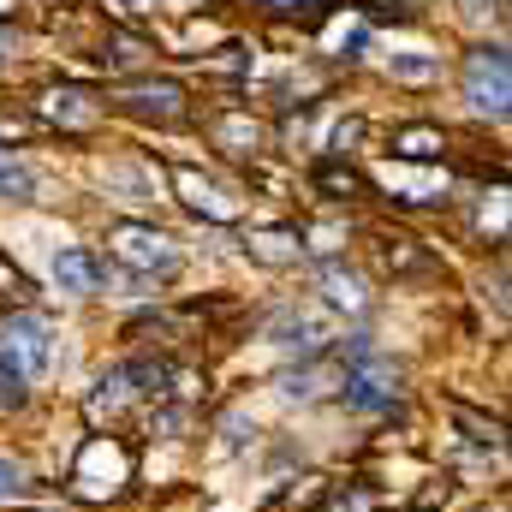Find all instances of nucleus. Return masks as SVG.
Listing matches in <instances>:
<instances>
[{
	"mask_svg": "<svg viewBox=\"0 0 512 512\" xmlns=\"http://www.w3.org/2000/svg\"><path fill=\"white\" fill-rule=\"evenodd\" d=\"M399 387H405V370H399L387 352H376L370 340H352V358H346V370H340L346 405H352V411H393Z\"/></svg>",
	"mask_w": 512,
	"mask_h": 512,
	"instance_id": "f257e3e1",
	"label": "nucleus"
},
{
	"mask_svg": "<svg viewBox=\"0 0 512 512\" xmlns=\"http://www.w3.org/2000/svg\"><path fill=\"white\" fill-rule=\"evenodd\" d=\"M0 358L24 376V382H42L54 370V328L42 316H12L0 328Z\"/></svg>",
	"mask_w": 512,
	"mask_h": 512,
	"instance_id": "f03ea898",
	"label": "nucleus"
},
{
	"mask_svg": "<svg viewBox=\"0 0 512 512\" xmlns=\"http://www.w3.org/2000/svg\"><path fill=\"white\" fill-rule=\"evenodd\" d=\"M334 334H340V322H334V310H322V304H286V310L268 316V340L286 346V352H298V358L322 352Z\"/></svg>",
	"mask_w": 512,
	"mask_h": 512,
	"instance_id": "7ed1b4c3",
	"label": "nucleus"
},
{
	"mask_svg": "<svg viewBox=\"0 0 512 512\" xmlns=\"http://www.w3.org/2000/svg\"><path fill=\"white\" fill-rule=\"evenodd\" d=\"M465 102L489 120H507V102H512V66H507V48H477L465 60Z\"/></svg>",
	"mask_w": 512,
	"mask_h": 512,
	"instance_id": "20e7f679",
	"label": "nucleus"
},
{
	"mask_svg": "<svg viewBox=\"0 0 512 512\" xmlns=\"http://www.w3.org/2000/svg\"><path fill=\"white\" fill-rule=\"evenodd\" d=\"M108 245L114 256L137 268V274H173L179 268V245L167 239V233H155V227H137V221H120L114 233H108Z\"/></svg>",
	"mask_w": 512,
	"mask_h": 512,
	"instance_id": "39448f33",
	"label": "nucleus"
},
{
	"mask_svg": "<svg viewBox=\"0 0 512 512\" xmlns=\"http://www.w3.org/2000/svg\"><path fill=\"white\" fill-rule=\"evenodd\" d=\"M316 286H322L328 310H346V316H364V310H370V286H364V274L346 268V262H322V268H316Z\"/></svg>",
	"mask_w": 512,
	"mask_h": 512,
	"instance_id": "423d86ee",
	"label": "nucleus"
},
{
	"mask_svg": "<svg viewBox=\"0 0 512 512\" xmlns=\"http://www.w3.org/2000/svg\"><path fill=\"white\" fill-rule=\"evenodd\" d=\"M173 185H179V197H185L197 215H209V221H233V215H239V203H233L215 179H203L197 167H173Z\"/></svg>",
	"mask_w": 512,
	"mask_h": 512,
	"instance_id": "0eeeda50",
	"label": "nucleus"
},
{
	"mask_svg": "<svg viewBox=\"0 0 512 512\" xmlns=\"http://www.w3.org/2000/svg\"><path fill=\"white\" fill-rule=\"evenodd\" d=\"M120 102H126L137 120H161V126L185 114V90H179V84H167V78H161V84H131Z\"/></svg>",
	"mask_w": 512,
	"mask_h": 512,
	"instance_id": "6e6552de",
	"label": "nucleus"
},
{
	"mask_svg": "<svg viewBox=\"0 0 512 512\" xmlns=\"http://www.w3.org/2000/svg\"><path fill=\"white\" fill-rule=\"evenodd\" d=\"M96 96L90 90H78V84H60V90H48L42 96V120H54V126H66V131H84V126H96Z\"/></svg>",
	"mask_w": 512,
	"mask_h": 512,
	"instance_id": "1a4fd4ad",
	"label": "nucleus"
},
{
	"mask_svg": "<svg viewBox=\"0 0 512 512\" xmlns=\"http://www.w3.org/2000/svg\"><path fill=\"white\" fill-rule=\"evenodd\" d=\"M54 286H60V292L90 298V292H102V286H108V268H102L90 251H78V245H72V251L54 256Z\"/></svg>",
	"mask_w": 512,
	"mask_h": 512,
	"instance_id": "9d476101",
	"label": "nucleus"
},
{
	"mask_svg": "<svg viewBox=\"0 0 512 512\" xmlns=\"http://www.w3.org/2000/svg\"><path fill=\"white\" fill-rule=\"evenodd\" d=\"M245 251H251L256 262H268V268H286V262L304 256V239H298L292 227H256L251 239H245Z\"/></svg>",
	"mask_w": 512,
	"mask_h": 512,
	"instance_id": "9b49d317",
	"label": "nucleus"
},
{
	"mask_svg": "<svg viewBox=\"0 0 512 512\" xmlns=\"http://www.w3.org/2000/svg\"><path fill=\"white\" fill-rule=\"evenodd\" d=\"M334 387H340V370H334V364H304V370L280 376V393H286V399H322V393H334Z\"/></svg>",
	"mask_w": 512,
	"mask_h": 512,
	"instance_id": "f8f14e48",
	"label": "nucleus"
},
{
	"mask_svg": "<svg viewBox=\"0 0 512 512\" xmlns=\"http://www.w3.org/2000/svg\"><path fill=\"white\" fill-rule=\"evenodd\" d=\"M215 143H221L227 155H256V149H262V126L245 120V114H221V120H215Z\"/></svg>",
	"mask_w": 512,
	"mask_h": 512,
	"instance_id": "ddd939ff",
	"label": "nucleus"
},
{
	"mask_svg": "<svg viewBox=\"0 0 512 512\" xmlns=\"http://www.w3.org/2000/svg\"><path fill=\"white\" fill-rule=\"evenodd\" d=\"M387 72H393L399 84H429V78H441V54L405 48V54H387Z\"/></svg>",
	"mask_w": 512,
	"mask_h": 512,
	"instance_id": "4468645a",
	"label": "nucleus"
},
{
	"mask_svg": "<svg viewBox=\"0 0 512 512\" xmlns=\"http://www.w3.org/2000/svg\"><path fill=\"white\" fill-rule=\"evenodd\" d=\"M30 197H36V173L0 149V203H30Z\"/></svg>",
	"mask_w": 512,
	"mask_h": 512,
	"instance_id": "2eb2a0df",
	"label": "nucleus"
},
{
	"mask_svg": "<svg viewBox=\"0 0 512 512\" xmlns=\"http://www.w3.org/2000/svg\"><path fill=\"white\" fill-rule=\"evenodd\" d=\"M382 185H399L405 203H435V197L447 191V179H435V173H405V167H387Z\"/></svg>",
	"mask_w": 512,
	"mask_h": 512,
	"instance_id": "dca6fc26",
	"label": "nucleus"
},
{
	"mask_svg": "<svg viewBox=\"0 0 512 512\" xmlns=\"http://www.w3.org/2000/svg\"><path fill=\"white\" fill-rule=\"evenodd\" d=\"M126 399H131V382H126V370H114V376H102L96 393H90V417H96V423H102V417H120Z\"/></svg>",
	"mask_w": 512,
	"mask_h": 512,
	"instance_id": "f3484780",
	"label": "nucleus"
},
{
	"mask_svg": "<svg viewBox=\"0 0 512 512\" xmlns=\"http://www.w3.org/2000/svg\"><path fill=\"white\" fill-rule=\"evenodd\" d=\"M441 149H447V137H441L435 126H411L405 137H399V155H405V161H435Z\"/></svg>",
	"mask_w": 512,
	"mask_h": 512,
	"instance_id": "a211bd4d",
	"label": "nucleus"
},
{
	"mask_svg": "<svg viewBox=\"0 0 512 512\" xmlns=\"http://www.w3.org/2000/svg\"><path fill=\"white\" fill-rule=\"evenodd\" d=\"M102 185H108V191H126V203H143V197L155 191V185H149V173H137V167H108V173H102Z\"/></svg>",
	"mask_w": 512,
	"mask_h": 512,
	"instance_id": "6ab92c4d",
	"label": "nucleus"
},
{
	"mask_svg": "<svg viewBox=\"0 0 512 512\" xmlns=\"http://www.w3.org/2000/svg\"><path fill=\"white\" fill-rule=\"evenodd\" d=\"M24 399H30V393H24V376H18V370L0 358V411H18Z\"/></svg>",
	"mask_w": 512,
	"mask_h": 512,
	"instance_id": "aec40b11",
	"label": "nucleus"
},
{
	"mask_svg": "<svg viewBox=\"0 0 512 512\" xmlns=\"http://www.w3.org/2000/svg\"><path fill=\"white\" fill-rule=\"evenodd\" d=\"M30 489V477H24V465H12V459H0V507L6 501H18Z\"/></svg>",
	"mask_w": 512,
	"mask_h": 512,
	"instance_id": "412c9836",
	"label": "nucleus"
},
{
	"mask_svg": "<svg viewBox=\"0 0 512 512\" xmlns=\"http://www.w3.org/2000/svg\"><path fill=\"white\" fill-rule=\"evenodd\" d=\"M155 429H161V435H179V429H185V411H155Z\"/></svg>",
	"mask_w": 512,
	"mask_h": 512,
	"instance_id": "4be33fe9",
	"label": "nucleus"
},
{
	"mask_svg": "<svg viewBox=\"0 0 512 512\" xmlns=\"http://www.w3.org/2000/svg\"><path fill=\"white\" fill-rule=\"evenodd\" d=\"M245 447V417H227V453H239Z\"/></svg>",
	"mask_w": 512,
	"mask_h": 512,
	"instance_id": "5701e85b",
	"label": "nucleus"
},
{
	"mask_svg": "<svg viewBox=\"0 0 512 512\" xmlns=\"http://www.w3.org/2000/svg\"><path fill=\"white\" fill-rule=\"evenodd\" d=\"M30 120H18V114H0V137H24Z\"/></svg>",
	"mask_w": 512,
	"mask_h": 512,
	"instance_id": "b1692460",
	"label": "nucleus"
},
{
	"mask_svg": "<svg viewBox=\"0 0 512 512\" xmlns=\"http://www.w3.org/2000/svg\"><path fill=\"white\" fill-rule=\"evenodd\" d=\"M12 54H18V36H12V24H0V66H6Z\"/></svg>",
	"mask_w": 512,
	"mask_h": 512,
	"instance_id": "393cba45",
	"label": "nucleus"
},
{
	"mask_svg": "<svg viewBox=\"0 0 512 512\" xmlns=\"http://www.w3.org/2000/svg\"><path fill=\"white\" fill-rule=\"evenodd\" d=\"M489 6H495V0H465V18H483Z\"/></svg>",
	"mask_w": 512,
	"mask_h": 512,
	"instance_id": "a878e982",
	"label": "nucleus"
},
{
	"mask_svg": "<svg viewBox=\"0 0 512 512\" xmlns=\"http://www.w3.org/2000/svg\"><path fill=\"white\" fill-rule=\"evenodd\" d=\"M12 6H18V0H0V18H6V12H12Z\"/></svg>",
	"mask_w": 512,
	"mask_h": 512,
	"instance_id": "bb28decb",
	"label": "nucleus"
},
{
	"mask_svg": "<svg viewBox=\"0 0 512 512\" xmlns=\"http://www.w3.org/2000/svg\"><path fill=\"white\" fill-rule=\"evenodd\" d=\"M268 6H304V0H268Z\"/></svg>",
	"mask_w": 512,
	"mask_h": 512,
	"instance_id": "cd10ccee",
	"label": "nucleus"
}]
</instances>
